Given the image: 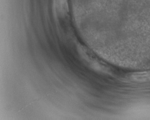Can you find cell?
<instances>
[{
    "label": "cell",
    "instance_id": "6da1fadb",
    "mask_svg": "<svg viewBox=\"0 0 150 120\" xmlns=\"http://www.w3.org/2000/svg\"><path fill=\"white\" fill-rule=\"evenodd\" d=\"M134 80L137 81H146L150 80V74L144 73V74H139L137 75L133 76Z\"/></svg>",
    "mask_w": 150,
    "mask_h": 120
}]
</instances>
